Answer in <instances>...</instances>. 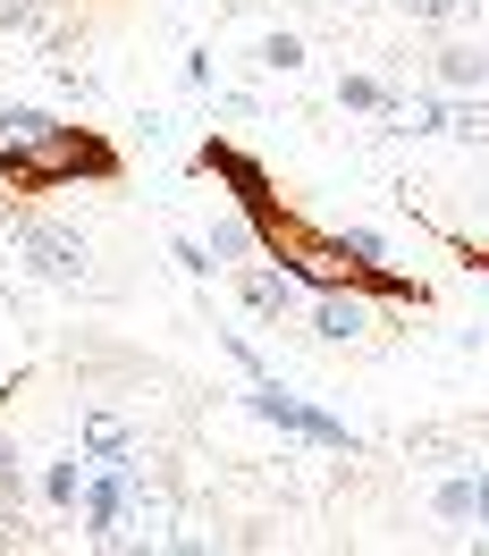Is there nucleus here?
Wrapping results in <instances>:
<instances>
[{
  "instance_id": "obj_18",
  "label": "nucleus",
  "mask_w": 489,
  "mask_h": 556,
  "mask_svg": "<svg viewBox=\"0 0 489 556\" xmlns=\"http://www.w3.org/2000/svg\"><path fill=\"white\" fill-rule=\"evenodd\" d=\"M473 522L489 531V464H473Z\"/></svg>"
},
{
  "instance_id": "obj_11",
  "label": "nucleus",
  "mask_w": 489,
  "mask_h": 556,
  "mask_svg": "<svg viewBox=\"0 0 489 556\" xmlns=\"http://www.w3.org/2000/svg\"><path fill=\"white\" fill-rule=\"evenodd\" d=\"M35 497L51 506V515H76V497H85V447L51 455V464L35 472Z\"/></svg>"
},
{
  "instance_id": "obj_17",
  "label": "nucleus",
  "mask_w": 489,
  "mask_h": 556,
  "mask_svg": "<svg viewBox=\"0 0 489 556\" xmlns=\"http://www.w3.org/2000/svg\"><path fill=\"white\" fill-rule=\"evenodd\" d=\"M397 9H405L414 26H455V17H464V0H397Z\"/></svg>"
},
{
  "instance_id": "obj_3",
  "label": "nucleus",
  "mask_w": 489,
  "mask_h": 556,
  "mask_svg": "<svg viewBox=\"0 0 489 556\" xmlns=\"http://www.w3.org/2000/svg\"><path fill=\"white\" fill-rule=\"evenodd\" d=\"M0 219H9L17 262H26L35 278H51V287H85V278H93V244L76 237V228H60V219L26 211V194H0Z\"/></svg>"
},
{
  "instance_id": "obj_13",
  "label": "nucleus",
  "mask_w": 489,
  "mask_h": 556,
  "mask_svg": "<svg viewBox=\"0 0 489 556\" xmlns=\"http://www.w3.org/2000/svg\"><path fill=\"white\" fill-rule=\"evenodd\" d=\"M211 253H220V262H262V244H253V219H244V211L237 203H228V211H220V219H211Z\"/></svg>"
},
{
  "instance_id": "obj_10",
  "label": "nucleus",
  "mask_w": 489,
  "mask_h": 556,
  "mask_svg": "<svg viewBox=\"0 0 489 556\" xmlns=\"http://www.w3.org/2000/svg\"><path fill=\"white\" fill-rule=\"evenodd\" d=\"M430 85H439V93H481L489 85V51L481 42H448V51L430 60Z\"/></svg>"
},
{
  "instance_id": "obj_9",
  "label": "nucleus",
  "mask_w": 489,
  "mask_h": 556,
  "mask_svg": "<svg viewBox=\"0 0 489 556\" xmlns=\"http://www.w3.org/2000/svg\"><path fill=\"white\" fill-rule=\"evenodd\" d=\"M313 338L321 346H354L363 329H372V295H313Z\"/></svg>"
},
{
  "instance_id": "obj_1",
  "label": "nucleus",
  "mask_w": 489,
  "mask_h": 556,
  "mask_svg": "<svg viewBox=\"0 0 489 556\" xmlns=\"http://www.w3.org/2000/svg\"><path fill=\"white\" fill-rule=\"evenodd\" d=\"M195 177H211L228 203L253 219V244H262V262L287 270L304 295H372V304H405V313H430V287L414 270H397V262H372V253H354V237L338 228H321L313 211L287 194L271 161L262 152H244L237 136H203L195 143Z\"/></svg>"
},
{
  "instance_id": "obj_14",
  "label": "nucleus",
  "mask_w": 489,
  "mask_h": 556,
  "mask_svg": "<svg viewBox=\"0 0 489 556\" xmlns=\"http://www.w3.org/2000/svg\"><path fill=\"white\" fill-rule=\"evenodd\" d=\"M253 68H271V76H296V68H304V35H287V26H271V35L253 42Z\"/></svg>"
},
{
  "instance_id": "obj_2",
  "label": "nucleus",
  "mask_w": 489,
  "mask_h": 556,
  "mask_svg": "<svg viewBox=\"0 0 489 556\" xmlns=\"http://www.w3.org/2000/svg\"><path fill=\"white\" fill-rule=\"evenodd\" d=\"M127 152L110 143V127H76L60 110L9 102L0 110V194H68V186H118Z\"/></svg>"
},
{
  "instance_id": "obj_15",
  "label": "nucleus",
  "mask_w": 489,
  "mask_h": 556,
  "mask_svg": "<svg viewBox=\"0 0 489 556\" xmlns=\"http://www.w3.org/2000/svg\"><path fill=\"white\" fill-rule=\"evenodd\" d=\"M430 506H439V522H473V472H448L430 489Z\"/></svg>"
},
{
  "instance_id": "obj_19",
  "label": "nucleus",
  "mask_w": 489,
  "mask_h": 556,
  "mask_svg": "<svg viewBox=\"0 0 489 556\" xmlns=\"http://www.w3.org/2000/svg\"><path fill=\"white\" fill-rule=\"evenodd\" d=\"M464 17H489V0H464Z\"/></svg>"
},
{
  "instance_id": "obj_4",
  "label": "nucleus",
  "mask_w": 489,
  "mask_h": 556,
  "mask_svg": "<svg viewBox=\"0 0 489 556\" xmlns=\"http://www.w3.org/2000/svg\"><path fill=\"white\" fill-rule=\"evenodd\" d=\"M244 414H262L271 430H287V439H304V447H321V455H354V430H347V421H338V414H321L313 396H296L279 371L244 380Z\"/></svg>"
},
{
  "instance_id": "obj_6",
  "label": "nucleus",
  "mask_w": 489,
  "mask_h": 556,
  "mask_svg": "<svg viewBox=\"0 0 489 556\" xmlns=\"http://www.w3.org/2000/svg\"><path fill=\"white\" fill-rule=\"evenodd\" d=\"M237 295H244V313H253V320H287L304 287H296L287 270H271V262H244V270H237Z\"/></svg>"
},
{
  "instance_id": "obj_5",
  "label": "nucleus",
  "mask_w": 489,
  "mask_h": 556,
  "mask_svg": "<svg viewBox=\"0 0 489 556\" xmlns=\"http://www.w3.org/2000/svg\"><path fill=\"white\" fill-rule=\"evenodd\" d=\"M388 136H439V143H481L489 152V93H414L388 118Z\"/></svg>"
},
{
  "instance_id": "obj_7",
  "label": "nucleus",
  "mask_w": 489,
  "mask_h": 556,
  "mask_svg": "<svg viewBox=\"0 0 489 556\" xmlns=\"http://www.w3.org/2000/svg\"><path fill=\"white\" fill-rule=\"evenodd\" d=\"M76 447H85V464H136L143 439L127 430V421L110 414V405H85V430H76Z\"/></svg>"
},
{
  "instance_id": "obj_16",
  "label": "nucleus",
  "mask_w": 489,
  "mask_h": 556,
  "mask_svg": "<svg viewBox=\"0 0 489 556\" xmlns=\"http://www.w3.org/2000/svg\"><path fill=\"white\" fill-rule=\"evenodd\" d=\"M170 262H177L186 278H211V270H220V253H211L203 237H170Z\"/></svg>"
},
{
  "instance_id": "obj_8",
  "label": "nucleus",
  "mask_w": 489,
  "mask_h": 556,
  "mask_svg": "<svg viewBox=\"0 0 489 556\" xmlns=\"http://www.w3.org/2000/svg\"><path fill=\"white\" fill-rule=\"evenodd\" d=\"M0 35H17V42H35V51H51V60H60V51L76 42V26H60L42 0H0Z\"/></svg>"
},
{
  "instance_id": "obj_12",
  "label": "nucleus",
  "mask_w": 489,
  "mask_h": 556,
  "mask_svg": "<svg viewBox=\"0 0 489 556\" xmlns=\"http://www.w3.org/2000/svg\"><path fill=\"white\" fill-rule=\"evenodd\" d=\"M338 110H354V118H397V110H405V93H397L388 76L347 68V76H338Z\"/></svg>"
}]
</instances>
